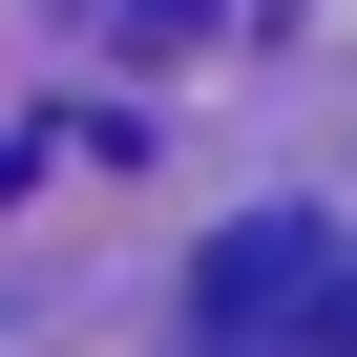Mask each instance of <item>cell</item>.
Masks as SVG:
<instances>
[{
  "label": "cell",
  "mask_w": 357,
  "mask_h": 357,
  "mask_svg": "<svg viewBox=\"0 0 357 357\" xmlns=\"http://www.w3.org/2000/svg\"><path fill=\"white\" fill-rule=\"evenodd\" d=\"M336 211H252V231H211V273H190V336L211 357H336Z\"/></svg>",
  "instance_id": "cell-1"
},
{
  "label": "cell",
  "mask_w": 357,
  "mask_h": 357,
  "mask_svg": "<svg viewBox=\"0 0 357 357\" xmlns=\"http://www.w3.org/2000/svg\"><path fill=\"white\" fill-rule=\"evenodd\" d=\"M63 22H84L105 63H168V43H211V0H63Z\"/></svg>",
  "instance_id": "cell-2"
},
{
  "label": "cell",
  "mask_w": 357,
  "mask_h": 357,
  "mask_svg": "<svg viewBox=\"0 0 357 357\" xmlns=\"http://www.w3.org/2000/svg\"><path fill=\"white\" fill-rule=\"evenodd\" d=\"M336 357H357V273H336Z\"/></svg>",
  "instance_id": "cell-3"
}]
</instances>
